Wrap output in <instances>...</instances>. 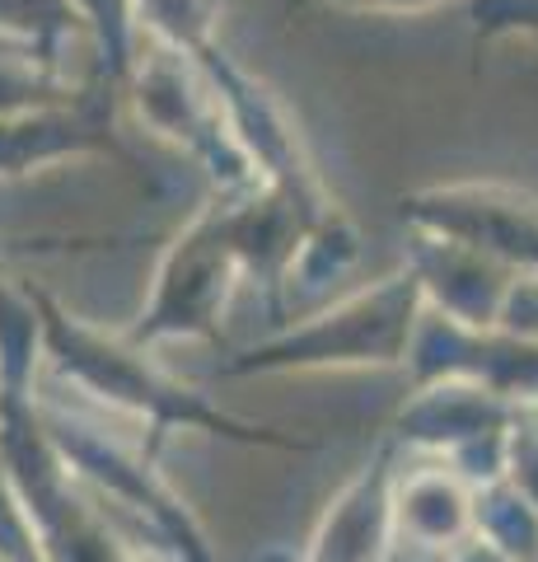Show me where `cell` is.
I'll use <instances>...</instances> for the list:
<instances>
[{
    "label": "cell",
    "instance_id": "obj_20",
    "mask_svg": "<svg viewBox=\"0 0 538 562\" xmlns=\"http://www.w3.org/2000/svg\"><path fill=\"white\" fill-rule=\"evenodd\" d=\"M0 562H47L38 530L28 520V506L14 487L5 460H0Z\"/></svg>",
    "mask_w": 538,
    "mask_h": 562
},
{
    "label": "cell",
    "instance_id": "obj_10",
    "mask_svg": "<svg viewBox=\"0 0 538 562\" xmlns=\"http://www.w3.org/2000/svg\"><path fill=\"white\" fill-rule=\"evenodd\" d=\"M408 268L422 281L426 310L463 328L511 324L519 291H525V281H534L506 268V262L468 249V244L431 235H408Z\"/></svg>",
    "mask_w": 538,
    "mask_h": 562
},
{
    "label": "cell",
    "instance_id": "obj_19",
    "mask_svg": "<svg viewBox=\"0 0 538 562\" xmlns=\"http://www.w3.org/2000/svg\"><path fill=\"white\" fill-rule=\"evenodd\" d=\"M501 479L538 512V403H519L506 431V473Z\"/></svg>",
    "mask_w": 538,
    "mask_h": 562
},
{
    "label": "cell",
    "instance_id": "obj_8",
    "mask_svg": "<svg viewBox=\"0 0 538 562\" xmlns=\"http://www.w3.org/2000/svg\"><path fill=\"white\" fill-rule=\"evenodd\" d=\"M408 235L455 239L538 281V192L501 179L426 183L398 198Z\"/></svg>",
    "mask_w": 538,
    "mask_h": 562
},
{
    "label": "cell",
    "instance_id": "obj_5",
    "mask_svg": "<svg viewBox=\"0 0 538 562\" xmlns=\"http://www.w3.org/2000/svg\"><path fill=\"white\" fill-rule=\"evenodd\" d=\"M239 281H249V268L230 225V206H225V198H211L164 244L146 305L127 324V338L150 351L169 342L220 338L225 310H230Z\"/></svg>",
    "mask_w": 538,
    "mask_h": 562
},
{
    "label": "cell",
    "instance_id": "obj_9",
    "mask_svg": "<svg viewBox=\"0 0 538 562\" xmlns=\"http://www.w3.org/2000/svg\"><path fill=\"white\" fill-rule=\"evenodd\" d=\"M123 90L103 80H84V90L51 109H33L20 117H0V179H33L76 160H117L131 165V150L117 140Z\"/></svg>",
    "mask_w": 538,
    "mask_h": 562
},
{
    "label": "cell",
    "instance_id": "obj_18",
    "mask_svg": "<svg viewBox=\"0 0 538 562\" xmlns=\"http://www.w3.org/2000/svg\"><path fill=\"white\" fill-rule=\"evenodd\" d=\"M473 47L492 43H538V0H473Z\"/></svg>",
    "mask_w": 538,
    "mask_h": 562
},
{
    "label": "cell",
    "instance_id": "obj_6",
    "mask_svg": "<svg viewBox=\"0 0 538 562\" xmlns=\"http://www.w3.org/2000/svg\"><path fill=\"white\" fill-rule=\"evenodd\" d=\"M123 99L131 103V113L146 122V132L169 140V146H179L183 155H193L220 198L257 188L244 150H239V140L230 132L225 103H220L202 61L141 43V57L131 66Z\"/></svg>",
    "mask_w": 538,
    "mask_h": 562
},
{
    "label": "cell",
    "instance_id": "obj_11",
    "mask_svg": "<svg viewBox=\"0 0 538 562\" xmlns=\"http://www.w3.org/2000/svg\"><path fill=\"white\" fill-rule=\"evenodd\" d=\"M398 543V446L379 450L328 497L300 562H389Z\"/></svg>",
    "mask_w": 538,
    "mask_h": 562
},
{
    "label": "cell",
    "instance_id": "obj_14",
    "mask_svg": "<svg viewBox=\"0 0 538 562\" xmlns=\"http://www.w3.org/2000/svg\"><path fill=\"white\" fill-rule=\"evenodd\" d=\"M80 29L90 38V76L127 90L131 66L141 57V29H136V0H76Z\"/></svg>",
    "mask_w": 538,
    "mask_h": 562
},
{
    "label": "cell",
    "instance_id": "obj_1",
    "mask_svg": "<svg viewBox=\"0 0 538 562\" xmlns=\"http://www.w3.org/2000/svg\"><path fill=\"white\" fill-rule=\"evenodd\" d=\"M33 305H38V319H43V351H47L51 375L71 384L90 408L150 427L154 446L173 431H193V436H211V441L249 446V450H286V454L319 450L314 436L253 422L244 413L225 408L220 398L183 384L173 371H164L150 347L131 342L127 328L108 333L90 319H80L76 310H66L38 281H33Z\"/></svg>",
    "mask_w": 538,
    "mask_h": 562
},
{
    "label": "cell",
    "instance_id": "obj_7",
    "mask_svg": "<svg viewBox=\"0 0 538 562\" xmlns=\"http://www.w3.org/2000/svg\"><path fill=\"white\" fill-rule=\"evenodd\" d=\"M519 403L482 390L473 380H422L389 417V441L459 469L482 487L506 473V431Z\"/></svg>",
    "mask_w": 538,
    "mask_h": 562
},
{
    "label": "cell",
    "instance_id": "obj_13",
    "mask_svg": "<svg viewBox=\"0 0 538 562\" xmlns=\"http://www.w3.org/2000/svg\"><path fill=\"white\" fill-rule=\"evenodd\" d=\"M225 0H136V29L141 43L179 52V57H206L220 47Z\"/></svg>",
    "mask_w": 538,
    "mask_h": 562
},
{
    "label": "cell",
    "instance_id": "obj_23",
    "mask_svg": "<svg viewBox=\"0 0 538 562\" xmlns=\"http://www.w3.org/2000/svg\"><path fill=\"white\" fill-rule=\"evenodd\" d=\"M305 5H352V10H360L366 0H290V10H305Z\"/></svg>",
    "mask_w": 538,
    "mask_h": 562
},
{
    "label": "cell",
    "instance_id": "obj_22",
    "mask_svg": "<svg viewBox=\"0 0 538 562\" xmlns=\"http://www.w3.org/2000/svg\"><path fill=\"white\" fill-rule=\"evenodd\" d=\"M436 5H445V0H366L360 10H370V14H426Z\"/></svg>",
    "mask_w": 538,
    "mask_h": 562
},
{
    "label": "cell",
    "instance_id": "obj_4",
    "mask_svg": "<svg viewBox=\"0 0 538 562\" xmlns=\"http://www.w3.org/2000/svg\"><path fill=\"white\" fill-rule=\"evenodd\" d=\"M43 417L71 469L94 487V497L103 506L113 502L123 516H131L169 562H216V549L206 539L202 520L193 516V506L173 492V483L154 464L160 446L127 441L123 431H108L103 422L84 413L57 408L51 398H43Z\"/></svg>",
    "mask_w": 538,
    "mask_h": 562
},
{
    "label": "cell",
    "instance_id": "obj_17",
    "mask_svg": "<svg viewBox=\"0 0 538 562\" xmlns=\"http://www.w3.org/2000/svg\"><path fill=\"white\" fill-rule=\"evenodd\" d=\"M496 549L515 553L519 562H538V512L519 497L506 479H492L478 487V530Z\"/></svg>",
    "mask_w": 538,
    "mask_h": 562
},
{
    "label": "cell",
    "instance_id": "obj_21",
    "mask_svg": "<svg viewBox=\"0 0 538 562\" xmlns=\"http://www.w3.org/2000/svg\"><path fill=\"white\" fill-rule=\"evenodd\" d=\"M445 562H519L515 553H506V549H496L492 539H482V535H473V539H463L455 553H449Z\"/></svg>",
    "mask_w": 538,
    "mask_h": 562
},
{
    "label": "cell",
    "instance_id": "obj_12",
    "mask_svg": "<svg viewBox=\"0 0 538 562\" xmlns=\"http://www.w3.org/2000/svg\"><path fill=\"white\" fill-rule=\"evenodd\" d=\"M478 530V487L445 460L398 469V539L431 553H455Z\"/></svg>",
    "mask_w": 538,
    "mask_h": 562
},
{
    "label": "cell",
    "instance_id": "obj_16",
    "mask_svg": "<svg viewBox=\"0 0 538 562\" xmlns=\"http://www.w3.org/2000/svg\"><path fill=\"white\" fill-rule=\"evenodd\" d=\"M84 90V80L71 85L57 66H43L28 52L0 47V117H20L33 109H51V103H66Z\"/></svg>",
    "mask_w": 538,
    "mask_h": 562
},
{
    "label": "cell",
    "instance_id": "obj_15",
    "mask_svg": "<svg viewBox=\"0 0 538 562\" xmlns=\"http://www.w3.org/2000/svg\"><path fill=\"white\" fill-rule=\"evenodd\" d=\"M80 29L76 0H0V47L28 52L61 70V52Z\"/></svg>",
    "mask_w": 538,
    "mask_h": 562
},
{
    "label": "cell",
    "instance_id": "obj_3",
    "mask_svg": "<svg viewBox=\"0 0 538 562\" xmlns=\"http://www.w3.org/2000/svg\"><path fill=\"white\" fill-rule=\"evenodd\" d=\"M0 460L28 506L47 562H141L113 530L108 506L61 454L38 384H0Z\"/></svg>",
    "mask_w": 538,
    "mask_h": 562
},
{
    "label": "cell",
    "instance_id": "obj_2",
    "mask_svg": "<svg viewBox=\"0 0 538 562\" xmlns=\"http://www.w3.org/2000/svg\"><path fill=\"white\" fill-rule=\"evenodd\" d=\"M422 281L393 268L366 286L337 295L295 324L239 347L216 366V380H272V375H333V371H408L416 324H422Z\"/></svg>",
    "mask_w": 538,
    "mask_h": 562
}]
</instances>
